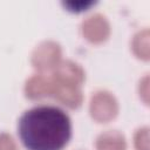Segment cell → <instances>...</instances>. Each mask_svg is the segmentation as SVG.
Segmentation results:
<instances>
[{"label": "cell", "instance_id": "6da1fadb", "mask_svg": "<svg viewBox=\"0 0 150 150\" xmlns=\"http://www.w3.org/2000/svg\"><path fill=\"white\" fill-rule=\"evenodd\" d=\"M19 135L28 150H61L71 135L70 118L57 107L39 105L20 117Z\"/></svg>", "mask_w": 150, "mask_h": 150}, {"label": "cell", "instance_id": "7a4b0ae2", "mask_svg": "<svg viewBox=\"0 0 150 150\" xmlns=\"http://www.w3.org/2000/svg\"><path fill=\"white\" fill-rule=\"evenodd\" d=\"M76 86L77 84L56 80L52 86V90L55 93V96L61 102H63V104L69 107H77L81 102V94Z\"/></svg>", "mask_w": 150, "mask_h": 150}, {"label": "cell", "instance_id": "3957f363", "mask_svg": "<svg viewBox=\"0 0 150 150\" xmlns=\"http://www.w3.org/2000/svg\"><path fill=\"white\" fill-rule=\"evenodd\" d=\"M108 23L102 15H93L83 22V34L90 41L104 40L108 35Z\"/></svg>", "mask_w": 150, "mask_h": 150}, {"label": "cell", "instance_id": "277c9868", "mask_svg": "<svg viewBox=\"0 0 150 150\" xmlns=\"http://www.w3.org/2000/svg\"><path fill=\"white\" fill-rule=\"evenodd\" d=\"M59 54H60V50H59L57 45L52 43V42L43 43L35 50L34 56H33V62L35 67L46 69V68L52 67L56 62Z\"/></svg>", "mask_w": 150, "mask_h": 150}, {"label": "cell", "instance_id": "5b68a950", "mask_svg": "<svg viewBox=\"0 0 150 150\" xmlns=\"http://www.w3.org/2000/svg\"><path fill=\"white\" fill-rule=\"evenodd\" d=\"M55 75H56V80L73 83V84H79L83 79L82 70L76 64H74L71 62L61 63L59 66Z\"/></svg>", "mask_w": 150, "mask_h": 150}, {"label": "cell", "instance_id": "8992f818", "mask_svg": "<svg viewBox=\"0 0 150 150\" xmlns=\"http://www.w3.org/2000/svg\"><path fill=\"white\" fill-rule=\"evenodd\" d=\"M104 104H101L100 101L96 97H93L91 101V112L93 116H95L97 120H107L110 118L111 116H114V107H115V102L114 98H111V96L108 95V93H105V97H104Z\"/></svg>", "mask_w": 150, "mask_h": 150}, {"label": "cell", "instance_id": "52a82bcc", "mask_svg": "<svg viewBox=\"0 0 150 150\" xmlns=\"http://www.w3.org/2000/svg\"><path fill=\"white\" fill-rule=\"evenodd\" d=\"M49 90H52V84L41 76H35L30 79L29 82H27V87H26L27 96L32 98L45 96Z\"/></svg>", "mask_w": 150, "mask_h": 150}, {"label": "cell", "instance_id": "ba28073f", "mask_svg": "<svg viewBox=\"0 0 150 150\" xmlns=\"http://www.w3.org/2000/svg\"><path fill=\"white\" fill-rule=\"evenodd\" d=\"M97 146L100 150H123V137L116 132H107L98 138Z\"/></svg>", "mask_w": 150, "mask_h": 150}, {"label": "cell", "instance_id": "9c48e42d", "mask_svg": "<svg viewBox=\"0 0 150 150\" xmlns=\"http://www.w3.org/2000/svg\"><path fill=\"white\" fill-rule=\"evenodd\" d=\"M0 150H16L13 139L8 135H0Z\"/></svg>", "mask_w": 150, "mask_h": 150}]
</instances>
